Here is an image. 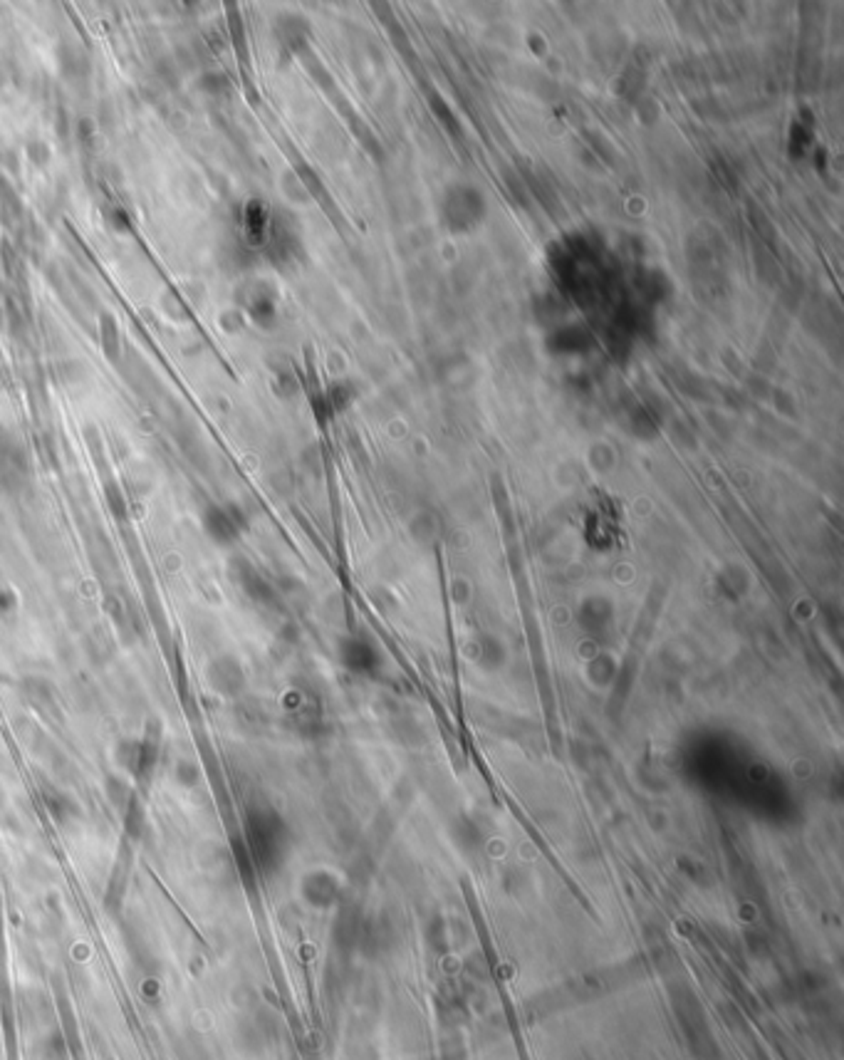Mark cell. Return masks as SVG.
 <instances>
[{
	"mask_svg": "<svg viewBox=\"0 0 844 1060\" xmlns=\"http://www.w3.org/2000/svg\"><path fill=\"white\" fill-rule=\"evenodd\" d=\"M201 523H204L206 535L218 546L236 543L240 533L246 530V518L240 514V508L230 504H208L201 514Z\"/></svg>",
	"mask_w": 844,
	"mask_h": 1060,
	"instance_id": "6da1fadb",
	"label": "cell"
},
{
	"mask_svg": "<svg viewBox=\"0 0 844 1060\" xmlns=\"http://www.w3.org/2000/svg\"><path fill=\"white\" fill-rule=\"evenodd\" d=\"M206 682L218 696L236 699L243 692V686H246V669H243V664L236 657L218 654L206 667Z\"/></svg>",
	"mask_w": 844,
	"mask_h": 1060,
	"instance_id": "7a4b0ae2",
	"label": "cell"
},
{
	"mask_svg": "<svg viewBox=\"0 0 844 1060\" xmlns=\"http://www.w3.org/2000/svg\"><path fill=\"white\" fill-rule=\"evenodd\" d=\"M120 746L121 751L127 753V756H124L127 768L134 770L139 779H142V776H149L153 770V766H156V761H159V751H162V726L149 724V728H146L144 736H142L139 741H124V744Z\"/></svg>",
	"mask_w": 844,
	"mask_h": 1060,
	"instance_id": "3957f363",
	"label": "cell"
},
{
	"mask_svg": "<svg viewBox=\"0 0 844 1060\" xmlns=\"http://www.w3.org/2000/svg\"><path fill=\"white\" fill-rule=\"evenodd\" d=\"M228 575L230 580L236 582L240 590L246 592L253 602H268V599H270V588H268V582L263 580V575L258 573L256 567L248 563V560H243V557H236V560L228 565Z\"/></svg>",
	"mask_w": 844,
	"mask_h": 1060,
	"instance_id": "277c9868",
	"label": "cell"
},
{
	"mask_svg": "<svg viewBox=\"0 0 844 1060\" xmlns=\"http://www.w3.org/2000/svg\"><path fill=\"white\" fill-rule=\"evenodd\" d=\"M270 223H273V218H270V208H268L265 201H260V198H250V201L243 206V231H246L248 240H250L253 246L265 243L268 233H270Z\"/></svg>",
	"mask_w": 844,
	"mask_h": 1060,
	"instance_id": "5b68a950",
	"label": "cell"
},
{
	"mask_svg": "<svg viewBox=\"0 0 844 1060\" xmlns=\"http://www.w3.org/2000/svg\"><path fill=\"white\" fill-rule=\"evenodd\" d=\"M246 300H243V308L248 310V315L256 320L258 325L263 327H270L275 323V295L268 288H265L263 282H256L253 288H248L246 292Z\"/></svg>",
	"mask_w": 844,
	"mask_h": 1060,
	"instance_id": "8992f818",
	"label": "cell"
},
{
	"mask_svg": "<svg viewBox=\"0 0 844 1060\" xmlns=\"http://www.w3.org/2000/svg\"><path fill=\"white\" fill-rule=\"evenodd\" d=\"M100 330H102V347H104V352H107V357L117 359V355H120V347H121V340H120V330H117V320H114L110 313H104V315L100 317Z\"/></svg>",
	"mask_w": 844,
	"mask_h": 1060,
	"instance_id": "52a82bcc",
	"label": "cell"
},
{
	"mask_svg": "<svg viewBox=\"0 0 844 1060\" xmlns=\"http://www.w3.org/2000/svg\"><path fill=\"white\" fill-rule=\"evenodd\" d=\"M201 87H204V90L208 94H226V92H230L228 78H226V75H216V72H211V75H206V78L201 80Z\"/></svg>",
	"mask_w": 844,
	"mask_h": 1060,
	"instance_id": "ba28073f",
	"label": "cell"
},
{
	"mask_svg": "<svg viewBox=\"0 0 844 1060\" xmlns=\"http://www.w3.org/2000/svg\"><path fill=\"white\" fill-rule=\"evenodd\" d=\"M27 154H30V159L40 166V164H45L50 159V149H47V144H43V142H35V144H30V152H27Z\"/></svg>",
	"mask_w": 844,
	"mask_h": 1060,
	"instance_id": "9c48e42d",
	"label": "cell"
},
{
	"mask_svg": "<svg viewBox=\"0 0 844 1060\" xmlns=\"http://www.w3.org/2000/svg\"><path fill=\"white\" fill-rule=\"evenodd\" d=\"M107 496H110V504L111 508H114V514L124 518V498H121V493L117 491V486L107 488Z\"/></svg>",
	"mask_w": 844,
	"mask_h": 1060,
	"instance_id": "30bf717a",
	"label": "cell"
}]
</instances>
